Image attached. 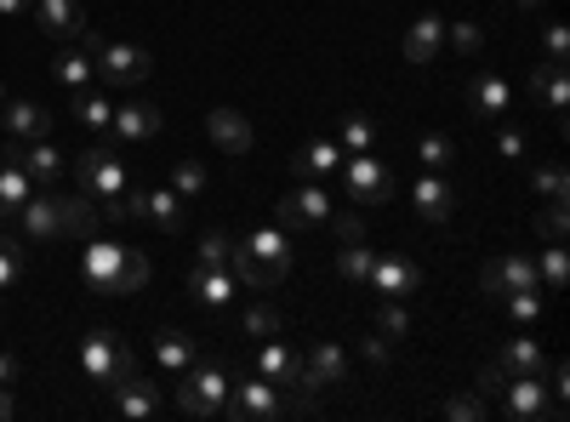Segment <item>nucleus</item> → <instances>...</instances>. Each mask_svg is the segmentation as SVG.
Here are the masks:
<instances>
[{"label":"nucleus","instance_id":"1","mask_svg":"<svg viewBox=\"0 0 570 422\" xmlns=\"http://www.w3.org/2000/svg\"><path fill=\"white\" fill-rule=\"evenodd\" d=\"M86 286L104 292V297H131L149 286V257H142L137 246H115V241H98L91 234L86 241Z\"/></svg>","mask_w":570,"mask_h":422},{"label":"nucleus","instance_id":"2","mask_svg":"<svg viewBox=\"0 0 570 422\" xmlns=\"http://www.w3.org/2000/svg\"><path fill=\"white\" fill-rule=\"evenodd\" d=\"M228 268H234V279H240L246 292H268V286H279V279L292 274V234H285V228H257L252 241L234 246Z\"/></svg>","mask_w":570,"mask_h":422},{"label":"nucleus","instance_id":"3","mask_svg":"<svg viewBox=\"0 0 570 422\" xmlns=\"http://www.w3.org/2000/svg\"><path fill=\"white\" fill-rule=\"evenodd\" d=\"M177 383V411H188V416H223V405H228V371L223 365H188L183 377H171Z\"/></svg>","mask_w":570,"mask_h":422},{"label":"nucleus","instance_id":"4","mask_svg":"<svg viewBox=\"0 0 570 422\" xmlns=\"http://www.w3.org/2000/svg\"><path fill=\"white\" fill-rule=\"evenodd\" d=\"M80 371H86L91 383L115 389L120 377H131V371H137V354H131L115 332H91V337L80 343Z\"/></svg>","mask_w":570,"mask_h":422},{"label":"nucleus","instance_id":"5","mask_svg":"<svg viewBox=\"0 0 570 422\" xmlns=\"http://www.w3.org/2000/svg\"><path fill=\"white\" fill-rule=\"evenodd\" d=\"M120 189H126V166H120V155H115V137H104V144H91V149L80 155V195L115 200Z\"/></svg>","mask_w":570,"mask_h":422},{"label":"nucleus","instance_id":"6","mask_svg":"<svg viewBox=\"0 0 570 422\" xmlns=\"http://www.w3.org/2000/svg\"><path fill=\"white\" fill-rule=\"evenodd\" d=\"M480 286H485V297H491V303H502L508 292H531V286H542V279H537V257L508 252V257L485 263V268H480Z\"/></svg>","mask_w":570,"mask_h":422},{"label":"nucleus","instance_id":"7","mask_svg":"<svg viewBox=\"0 0 570 422\" xmlns=\"http://www.w3.org/2000/svg\"><path fill=\"white\" fill-rule=\"evenodd\" d=\"M365 286L376 292V297H411L416 286H422V268L411 263V257H400V252H376L371 257V274H365Z\"/></svg>","mask_w":570,"mask_h":422},{"label":"nucleus","instance_id":"8","mask_svg":"<svg viewBox=\"0 0 570 422\" xmlns=\"http://www.w3.org/2000/svg\"><path fill=\"white\" fill-rule=\"evenodd\" d=\"M91 63H98V75H104L109 86H142V80L155 75V58L142 52V46H126V40H109Z\"/></svg>","mask_w":570,"mask_h":422},{"label":"nucleus","instance_id":"9","mask_svg":"<svg viewBox=\"0 0 570 422\" xmlns=\"http://www.w3.org/2000/svg\"><path fill=\"white\" fill-rule=\"evenodd\" d=\"M502 416H513V422H537V416H564L553 400H548V383L542 377H508L502 389Z\"/></svg>","mask_w":570,"mask_h":422},{"label":"nucleus","instance_id":"10","mask_svg":"<svg viewBox=\"0 0 570 422\" xmlns=\"http://www.w3.org/2000/svg\"><path fill=\"white\" fill-rule=\"evenodd\" d=\"M228 394H234V400L223 405V416H228V422H252V416H285V394H279L268 377L234 383Z\"/></svg>","mask_w":570,"mask_h":422},{"label":"nucleus","instance_id":"11","mask_svg":"<svg viewBox=\"0 0 570 422\" xmlns=\"http://www.w3.org/2000/svg\"><path fill=\"white\" fill-rule=\"evenodd\" d=\"M343 177H348V195L354 200H365V206H383L389 195H394V171L376 160V149L371 155H354V160H343Z\"/></svg>","mask_w":570,"mask_h":422},{"label":"nucleus","instance_id":"12","mask_svg":"<svg viewBox=\"0 0 570 422\" xmlns=\"http://www.w3.org/2000/svg\"><path fill=\"white\" fill-rule=\"evenodd\" d=\"M7 160L29 171L35 189H52V183L63 177V166H69V160H63L52 144H46V137H35V144H7Z\"/></svg>","mask_w":570,"mask_h":422},{"label":"nucleus","instance_id":"13","mask_svg":"<svg viewBox=\"0 0 570 422\" xmlns=\"http://www.w3.org/2000/svg\"><path fill=\"white\" fill-rule=\"evenodd\" d=\"M348 349L343 343H331V337H320L308 354H303V377L314 383V389H337V383H348Z\"/></svg>","mask_w":570,"mask_h":422},{"label":"nucleus","instance_id":"14","mask_svg":"<svg viewBox=\"0 0 570 422\" xmlns=\"http://www.w3.org/2000/svg\"><path fill=\"white\" fill-rule=\"evenodd\" d=\"M325 217H331V195L314 189V183H308V189H292V195L279 200V228L285 234H303V228H314Z\"/></svg>","mask_w":570,"mask_h":422},{"label":"nucleus","instance_id":"15","mask_svg":"<svg viewBox=\"0 0 570 422\" xmlns=\"http://www.w3.org/2000/svg\"><path fill=\"white\" fill-rule=\"evenodd\" d=\"M206 137L217 144V155H252V144H257V131H252V120L240 109H212L206 115Z\"/></svg>","mask_w":570,"mask_h":422},{"label":"nucleus","instance_id":"16","mask_svg":"<svg viewBox=\"0 0 570 422\" xmlns=\"http://www.w3.org/2000/svg\"><path fill=\"white\" fill-rule=\"evenodd\" d=\"M115 411L120 416H131V422H149L155 411H160V383H149V377H142V371H131V377H120L115 389Z\"/></svg>","mask_w":570,"mask_h":422},{"label":"nucleus","instance_id":"17","mask_svg":"<svg viewBox=\"0 0 570 422\" xmlns=\"http://www.w3.org/2000/svg\"><path fill=\"white\" fill-rule=\"evenodd\" d=\"M98 234V206L91 195H58V241H91Z\"/></svg>","mask_w":570,"mask_h":422},{"label":"nucleus","instance_id":"18","mask_svg":"<svg viewBox=\"0 0 570 422\" xmlns=\"http://www.w3.org/2000/svg\"><path fill=\"white\" fill-rule=\"evenodd\" d=\"M405 63H434L440 58V46H445V18L440 12H422L411 29H405Z\"/></svg>","mask_w":570,"mask_h":422},{"label":"nucleus","instance_id":"19","mask_svg":"<svg viewBox=\"0 0 570 422\" xmlns=\"http://www.w3.org/2000/svg\"><path fill=\"white\" fill-rule=\"evenodd\" d=\"M155 131H160V109H155V104H126V109H115V120H109L115 144H149Z\"/></svg>","mask_w":570,"mask_h":422},{"label":"nucleus","instance_id":"20","mask_svg":"<svg viewBox=\"0 0 570 422\" xmlns=\"http://www.w3.org/2000/svg\"><path fill=\"white\" fill-rule=\"evenodd\" d=\"M23 234H29V241L35 246H46V241H58V195L52 189H35L29 200H23Z\"/></svg>","mask_w":570,"mask_h":422},{"label":"nucleus","instance_id":"21","mask_svg":"<svg viewBox=\"0 0 570 422\" xmlns=\"http://www.w3.org/2000/svg\"><path fill=\"white\" fill-rule=\"evenodd\" d=\"M411 200H416V212H422L428 223H445V217H451V206H456L451 183H445L440 171H422V177L411 183Z\"/></svg>","mask_w":570,"mask_h":422},{"label":"nucleus","instance_id":"22","mask_svg":"<svg viewBox=\"0 0 570 422\" xmlns=\"http://www.w3.org/2000/svg\"><path fill=\"white\" fill-rule=\"evenodd\" d=\"M188 292H195L206 308H228L234 303V292H240V279H234L228 268H188Z\"/></svg>","mask_w":570,"mask_h":422},{"label":"nucleus","instance_id":"23","mask_svg":"<svg viewBox=\"0 0 570 422\" xmlns=\"http://www.w3.org/2000/svg\"><path fill=\"white\" fill-rule=\"evenodd\" d=\"M508 104H513V91H508V80H502V75H485V69H480V75L468 80V109L480 115V120H497Z\"/></svg>","mask_w":570,"mask_h":422},{"label":"nucleus","instance_id":"24","mask_svg":"<svg viewBox=\"0 0 570 422\" xmlns=\"http://www.w3.org/2000/svg\"><path fill=\"white\" fill-rule=\"evenodd\" d=\"M35 23L58 40H75L86 29V12H80V0H35Z\"/></svg>","mask_w":570,"mask_h":422},{"label":"nucleus","instance_id":"25","mask_svg":"<svg viewBox=\"0 0 570 422\" xmlns=\"http://www.w3.org/2000/svg\"><path fill=\"white\" fill-rule=\"evenodd\" d=\"M531 91H537V104L553 115V120H564V109H570V86H564V63H537L531 69Z\"/></svg>","mask_w":570,"mask_h":422},{"label":"nucleus","instance_id":"26","mask_svg":"<svg viewBox=\"0 0 570 422\" xmlns=\"http://www.w3.org/2000/svg\"><path fill=\"white\" fill-rule=\"evenodd\" d=\"M0 115H7V137H12V144H35V137H52V109H40V104H7Z\"/></svg>","mask_w":570,"mask_h":422},{"label":"nucleus","instance_id":"27","mask_svg":"<svg viewBox=\"0 0 570 422\" xmlns=\"http://www.w3.org/2000/svg\"><path fill=\"white\" fill-rule=\"evenodd\" d=\"M195 360H200V343L188 337V332H160V337H155V365L171 371V377H183Z\"/></svg>","mask_w":570,"mask_h":422},{"label":"nucleus","instance_id":"28","mask_svg":"<svg viewBox=\"0 0 570 422\" xmlns=\"http://www.w3.org/2000/svg\"><path fill=\"white\" fill-rule=\"evenodd\" d=\"M502 371H508V377H542V371H548L542 343H537V337H508V349H502Z\"/></svg>","mask_w":570,"mask_h":422},{"label":"nucleus","instance_id":"29","mask_svg":"<svg viewBox=\"0 0 570 422\" xmlns=\"http://www.w3.org/2000/svg\"><path fill=\"white\" fill-rule=\"evenodd\" d=\"M142 223L160 228V234H177L183 228V200L171 189H155V195H142Z\"/></svg>","mask_w":570,"mask_h":422},{"label":"nucleus","instance_id":"30","mask_svg":"<svg viewBox=\"0 0 570 422\" xmlns=\"http://www.w3.org/2000/svg\"><path fill=\"white\" fill-rule=\"evenodd\" d=\"M29 195H35L29 171H23V166H12V160H0V212H7V217H18Z\"/></svg>","mask_w":570,"mask_h":422},{"label":"nucleus","instance_id":"31","mask_svg":"<svg viewBox=\"0 0 570 422\" xmlns=\"http://www.w3.org/2000/svg\"><path fill=\"white\" fill-rule=\"evenodd\" d=\"M531 195H537V200H570L564 160H542V166H531Z\"/></svg>","mask_w":570,"mask_h":422},{"label":"nucleus","instance_id":"32","mask_svg":"<svg viewBox=\"0 0 570 422\" xmlns=\"http://www.w3.org/2000/svg\"><path fill=\"white\" fill-rule=\"evenodd\" d=\"M343 166V149L337 144H308L303 155H292V171L297 177H325V171H337Z\"/></svg>","mask_w":570,"mask_h":422},{"label":"nucleus","instance_id":"33","mask_svg":"<svg viewBox=\"0 0 570 422\" xmlns=\"http://www.w3.org/2000/svg\"><path fill=\"white\" fill-rule=\"evenodd\" d=\"M337 149H343V155H371V149H376V126H371L365 115H343V126H337Z\"/></svg>","mask_w":570,"mask_h":422},{"label":"nucleus","instance_id":"34","mask_svg":"<svg viewBox=\"0 0 570 422\" xmlns=\"http://www.w3.org/2000/svg\"><path fill=\"white\" fill-rule=\"evenodd\" d=\"M75 115H80L86 126H98V131H109V120H115V104L104 98V91H91V86H80V91H75Z\"/></svg>","mask_w":570,"mask_h":422},{"label":"nucleus","instance_id":"35","mask_svg":"<svg viewBox=\"0 0 570 422\" xmlns=\"http://www.w3.org/2000/svg\"><path fill=\"white\" fill-rule=\"evenodd\" d=\"M537 279L548 292H564V279H570V257H564V241H548L542 263H537Z\"/></svg>","mask_w":570,"mask_h":422},{"label":"nucleus","instance_id":"36","mask_svg":"<svg viewBox=\"0 0 570 422\" xmlns=\"http://www.w3.org/2000/svg\"><path fill=\"white\" fill-rule=\"evenodd\" d=\"M376 337H389V343H405L411 337V314L400 297H383V314H376Z\"/></svg>","mask_w":570,"mask_h":422},{"label":"nucleus","instance_id":"37","mask_svg":"<svg viewBox=\"0 0 570 422\" xmlns=\"http://www.w3.org/2000/svg\"><path fill=\"white\" fill-rule=\"evenodd\" d=\"M52 69H58V80H63L69 91H80V86H91V75H98V63H91V58L80 52V46H75V52H63V58H58Z\"/></svg>","mask_w":570,"mask_h":422},{"label":"nucleus","instance_id":"38","mask_svg":"<svg viewBox=\"0 0 570 422\" xmlns=\"http://www.w3.org/2000/svg\"><path fill=\"white\" fill-rule=\"evenodd\" d=\"M200 189H206V166H200V160H177V166H171V195H177V200H195Z\"/></svg>","mask_w":570,"mask_h":422},{"label":"nucleus","instance_id":"39","mask_svg":"<svg viewBox=\"0 0 570 422\" xmlns=\"http://www.w3.org/2000/svg\"><path fill=\"white\" fill-rule=\"evenodd\" d=\"M451 155H456V149H451V137H445V131H428L422 144H416L422 171H445V166H451Z\"/></svg>","mask_w":570,"mask_h":422},{"label":"nucleus","instance_id":"40","mask_svg":"<svg viewBox=\"0 0 570 422\" xmlns=\"http://www.w3.org/2000/svg\"><path fill=\"white\" fill-rule=\"evenodd\" d=\"M240 332H246V337H257V343H263V337H279V308L252 303V308L240 314Z\"/></svg>","mask_w":570,"mask_h":422},{"label":"nucleus","instance_id":"41","mask_svg":"<svg viewBox=\"0 0 570 422\" xmlns=\"http://www.w3.org/2000/svg\"><path fill=\"white\" fill-rule=\"evenodd\" d=\"M371 246L365 241H354V246H337V268H343V279H354V286H365V274H371Z\"/></svg>","mask_w":570,"mask_h":422},{"label":"nucleus","instance_id":"42","mask_svg":"<svg viewBox=\"0 0 570 422\" xmlns=\"http://www.w3.org/2000/svg\"><path fill=\"white\" fill-rule=\"evenodd\" d=\"M502 303H508L513 325H537V320H542V286H531V292H508Z\"/></svg>","mask_w":570,"mask_h":422},{"label":"nucleus","instance_id":"43","mask_svg":"<svg viewBox=\"0 0 570 422\" xmlns=\"http://www.w3.org/2000/svg\"><path fill=\"white\" fill-rule=\"evenodd\" d=\"M228 257H234L228 234H206V241L195 246V263H200V268H228Z\"/></svg>","mask_w":570,"mask_h":422},{"label":"nucleus","instance_id":"44","mask_svg":"<svg viewBox=\"0 0 570 422\" xmlns=\"http://www.w3.org/2000/svg\"><path fill=\"white\" fill-rule=\"evenodd\" d=\"M445 416H451V422H485V416H491V400L456 394V400H445Z\"/></svg>","mask_w":570,"mask_h":422},{"label":"nucleus","instance_id":"45","mask_svg":"<svg viewBox=\"0 0 570 422\" xmlns=\"http://www.w3.org/2000/svg\"><path fill=\"white\" fill-rule=\"evenodd\" d=\"M325 223H331V234H337V246H354V241H365V217H360L354 206H348V212H331Z\"/></svg>","mask_w":570,"mask_h":422},{"label":"nucleus","instance_id":"46","mask_svg":"<svg viewBox=\"0 0 570 422\" xmlns=\"http://www.w3.org/2000/svg\"><path fill=\"white\" fill-rule=\"evenodd\" d=\"M451 46L462 58H480V46H485V29L473 23V18H462V23H451Z\"/></svg>","mask_w":570,"mask_h":422},{"label":"nucleus","instance_id":"47","mask_svg":"<svg viewBox=\"0 0 570 422\" xmlns=\"http://www.w3.org/2000/svg\"><path fill=\"white\" fill-rule=\"evenodd\" d=\"M23 274V246L18 241H0V292H12Z\"/></svg>","mask_w":570,"mask_h":422},{"label":"nucleus","instance_id":"48","mask_svg":"<svg viewBox=\"0 0 570 422\" xmlns=\"http://www.w3.org/2000/svg\"><path fill=\"white\" fill-rule=\"evenodd\" d=\"M570 58V29L564 23H548V35H542V63H564Z\"/></svg>","mask_w":570,"mask_h":422},{"label":"nucleus","instance_id":"49","mask_svg":"<svg viewBox=\"0 0 570 422\" xmlns=\"http://www.w3.org/2000/svg\"><path fill=\"white\" fill-rule=\"evenodd\" d=\"M537 228H542V241H564V228H570L564 223V200H548L542 217H537Z\"/></svg>","mask_w":570,"mask_h":422},{"label":"nucleus","instance_id":"50","mask_svg":"<svg viewBox=\"0 0 570 422\" xmlns=\"http://www.w3.org/2000/svg\"><path fill=\"white\" fill-rule=\"evenodd\" d=\"M508 383V371H502V360H491V365H480V400H491L497 389Z\"/></svg>","mask_w":570,"mask_h":422},{"label":"nucleus","instance_id":"51","mask_svg":"<svg viewBox=\"0 0 570 422\" xmlns=\"http://www.w3.org/2000/svg\"><path fill=\"white\" fill-rule=\"evenodd\" d=\"M497 149H502V160H525V131H513V126H508V131L497 137Z\"/></svg>","mask_w":570,"mask_h":422},{"label":"nucleus","instance_id":"52","mask_svg":"<svg viewBox=\"0 0 570 422\" xmlns=\"http://www.w3.org/2000/svg\"><path fill=\"white\" fill-rule=\"evenodd\" d=\"M75 40H80V52H86V58H98V52H104V46H109V40H104L98 29H91V23H86V29H80Z\"/></svg>","mask_w":570,"mask_h":422},{"label":"nucleus","instance_id":"53","mask_svg":"<svg viewBox=\"0 0 570 422\" xmlns=\"http://www.w3.org/2000/svg\"><path fill=\"white\" fill-rule=\"evenodd\" d=\"M18 377H23V360H18V354H0V383H7V389H12Z\"/></svg>","mask_w":570,"mask_h":422},{"label":"nucleus","instance_id":"54","mask_svg":"<svg viewBox=\"0 0 570 422\" xmlns=\"http://www.w3.org/2000/svg\"><path fill=\"white\" fill-rule=\"evenodd\" d=\"M365 360L371 365H389V337H365Z\"/></svg>","mask_w":570,"mask_h":422},{"label":"nucleus","instance_id":"55","mask_svg":"<svg viewBox=\"0 0 570 422\" xmlns=\"http://www.w3.org/2000/svg\"><path fill=\"white\" fill-rule=\"evenodd\" d=\"M35 0H0V18H29Z\"/></svg>","mask_w":570,"mask_h":422},{"label":"nucleus","instance_id":"56","mask_svg":"<svg viewBox=\"0 0 570 422\" xmlns=\"http://www.w3.org/2000/svg\"><path fill=\"white\" fill-rule=\"evenodd\" d=\"M7 416H18V400H12V389H7V383H0V422H7Z\"/></svg>","mask_w":570,"mask_h":422},{"label":"nucleus","instance_id":"57","mask_svg":"<svg viewBox=\"0 0 570 422\" xmlns=\"http://www.w3.org/2000/svg\"><path fill=\"white\" fill-rule=\"evenodd\" d=\"M519 7H525V12H531V7H542V0H519Z\"/></svg>","mask_w":570,"mask_h":422},{"label":"nucleus","instance_id":"58","mask_svg":"<svg viewBox=\"0 0 570 422\" xmlns=\"http://www.w3.org/2000/svg\"><path fill=\"white\" fill-rule=\"evenodd\" d=\"M0 109H7V86H0Z\"/></svg>","mask_w":570,"mask_h":422},{"label":"nucleus","instance_id":"59","mask_svg":"<svg viewBox=\"0 0 570 422\" xmlns=\"http://www.w3.org/2000/svg\"><path fill=\"white\" fill-rule=\"evenodd\" d=\"M0 217H7V212H0Z\"/></svg>","mask_w":570,"mask_h":422}]
</instances>
